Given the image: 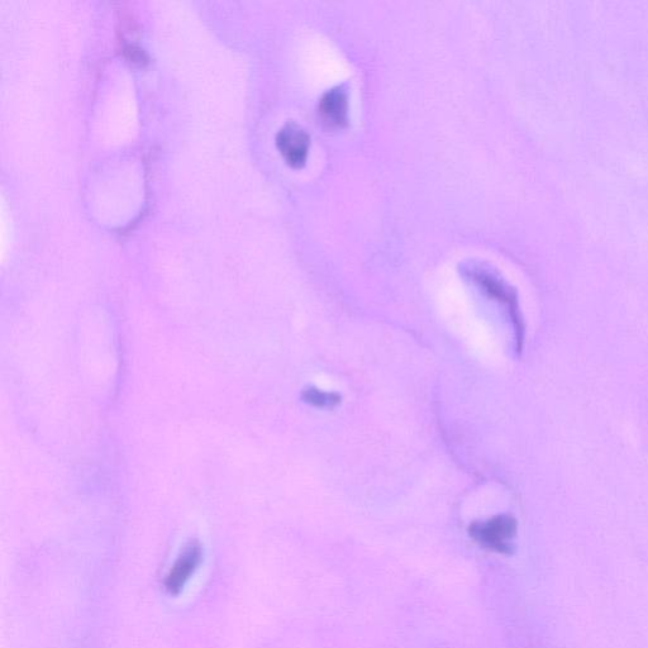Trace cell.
Masks as SVG:
<instances>
[{
    "instance_id": "cell-6",
    "label": "cell",
    "mask_w": 648,
    "mask_h": 648,
    "mask_svg": "<svg viewBox=\"0 0 648 648\" xmlns=\"http://www.w3.org/2000/svg\"><path fill=\"white\" fill-rule=\"evenodd\" d=\"M302 399L304 403L319 409H333L342 403V397L335 392H324L316 387H309L303 390Z\"/></svg>"
},
{
    "instance_id": "cell-5",
    "label": "cell",
    "mask_w": 648,
    "mask_h": 648,
    "mask_svg": "<svg viewBox=\"0 0 648 648\" xmlns=\"http://www.w3.org/2000/svg\"><path fill=\"white\" fill-rule=\"evenodd\" d=\"M350 92L347 84L336 85L322 94L318 114L328 127L341 128L349 123Z\"/></svg>"
},
{
    "instance_id": "cell-7",
    "label": "cell",
    "mask_w": 648,
    "mask_h": 648,
    "mask_svg": "<svg viewBox=\"0 0 648 648\" xmlns=\"http://www.w3.org/2000/svg\"><path fill=\"white\" fill-rule=\"evenodd\" d=\"M126 52L130 55V60H132L133 63L144 64L147 61L145 51L138 49V47L128 46Z\"/></svg>"
},
{
    "instance_id": "cell-2",
    "label": "cell",
    "mask_w": 648,
    "mask_h": 648,
    "mask_svg": "<svg viewBox=\"0 0 648 648\" xmlns=\"http://www.w3.org/2000/svg\"><path fill=\"white\" fill-rule=\"evenodd\" d=\"M469 535L484 549L512 554V540L517 535V521L512 516H495L485 522L470 524Z\"/></svg>"
},
{
    "instance_id": "cell-3",
    "label": "cell",
    "mask_w": 648,
    "mask_h": 648,
    "mask_svg": "<svg viewBox=\"0 0 648 648\" xmlns=\"http://www.w3.org/2000/svg\"><path fill=\"white\" fill-rule=\"evenodd\" d=\"M276 146L290 166L302 168L311 149V136L298 123L290 121L276 135Z\"/></svg>"
},
{
    "instance_id": "cell-4",
    "label": "cell",
    "mask_w": 648,
    "mask_h": 648,
    "mask_svg": "<svg viewBox=\"0 0 648 648\" xmlns=\"http://www.w3.org/2000/svg\"><path fill=\"white\" fill-rule=\"evenodd\" d=\"M202 556V546L199 545V542L193 541L185 546L174 565L171 566L168 575H166L164 581L166 592L170 595L180 594L184 586L192 579L195 571L198 570L200 562H202Z\"/></svg>"
},
{
    "instance_id": "cell-1",
    "label": "cell",
    "mask_w": 648,
    "mask_h": 648,
    "mask_svg": "<svg viewBox=\"0 0 648 648\" xmlns=\"http://www.w3.org/2000/svg\"><path fill=\"white\" fill-rule=\"evenodd\" d=\"M462 273L483 292L486 297L507 308L511 317L518 342V350L523 347L524 323L519 309L516 289L511 287L502 276L483 262L471 261L462 266Z\"/></svg>"
}]
</instances>
